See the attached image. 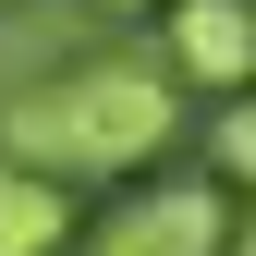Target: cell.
Returning a JSON list of instances; mask_svg holds the SVG:
<instances>
[{
    "mask_svg": "<svg viewBox=\"0 0 256 256\" xmlns=\"http://www.w3.org/2000/svg\"><path fill=\"white\" fill-rule=\"evenodd\" d=\"M183 134V86L158 61H74V74L24 86L0 110V158L49 183H110V171H146L158 146Z\"/></svg>",
    "mask_w": 256,
    "mask_h": 256,
    "instance_id": "1",
    "label": "cell"
},
{
    "mask_svg": "<svg viewBox=\"0 0 256 256\" xmlns=\"http://www.w3.org/2000/svg\"><path fill=\"white\" fill-rule=\"evenodd\" d=\"M232 244V208H220V183H146L134 208H110L86 256H220Z\"/></svg>",
    "mask_w": 256,
    "mask_h": 256,
    "instance_id": "2",
    "label": "cell"
},
{
    "mask_svg": "<svg viewBox=\"0 0 256 256\" xmlns=\"http://www.w3.org/2000/svg\"><path fill=\"white\" fill-rule=\"evenodd\" d=\"M158 74L244 98V86H256V12H244V0H171V61H158Z\"/></svg>",
    "mask_w": 256,
    "mask_h": 256,
    "instance_id": "3",
    "label": "cell"
},
{
    "mask_svg": "<svg viewBox=\"0 0 256 256\" xmlns=\"http://www.w3.org/2000/svg\"><path fill=\"white\" fill-rule=\"evenodd\" d=\"M61 244H74V183L0 158V256H61Z\"/></svg>",
    "mask_w": 256,
    "mask_h": 256,
    "instance_id": "4",
    "label": "cell"
},
{
    "mask_svg": "<svg viewBox=\"0 0 256 256\" xmlns=\"http://www.w3.org/2000/svg\"><path fill=\"white\" fill-rule=\"evenodd\" d=\"M208 158H220L232 183H256V86H244L232 110H220V134H208Z\"/></svg>",
    "mask_w": 256,
    "mask_h": 256,
    "instance_id": "5",
    "label": "cell"
},
{
    "mask_svg": "<svg viewBox=\"0 0 256 256\" xmlns=\"http://www.w3.org/2000/svg\"><path fill=\"white\" fill-rule=\"evenodd\" d=\"M220 256H256V208H244V220H232V244H220Z\"/></svg>",
    "mask_w": 256,
    "mask_h": 256,
    "instance_id": "6",
    "label": "cell"
},
{
    "mask_svg": "<svg viewBox=\"0 0 256 256\" xmlns=\"http://www.w3.org/2000/svg\"><path fill=\"white\" fill-rule=\"evenodd\" d=\"M98 12H146V0H98Z\"/></svg>",
    "mask_w": 256,
    "mask_h": 256,
    "instance_id": "7",
    "label": "cell"
}]
</instances>
